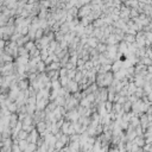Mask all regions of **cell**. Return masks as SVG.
<instances>
[{"instance_id": "6", "label": "cell", "mask_w": 152, "mask_h": 152, "mask_svg": "<svg viewBox=\"0 0 152 152\" xmlns=\"http://www.w3.org/2000/svg\"><path fill=\"white\" fill-rule=\"evenodd\" d=\"M119 152H126V150L125 148H121V150H119Z\"/></svg>"}, {"instance_id": "3", "label": "cell", "mask_w": 152, "mask_h": 152, "mask_svg": "<svg viewBox=\"0 0 152 152\" xmlns=\"http://www.w3.org/2000/svg\"><path fill=\"white\" fill-rule=\"evenodd\" d=\"M29 138V132L22 130L19 133H18V140H28Z\"/></svg>"}, {"instance_id": "7", "label": "cell", "mask_w": 152, "mask_h": 152, "mask_svg": "<svg viewBox=\"0 0 152 152\" xmlns=\"http://www.w3.org/2000/svg\"><path fill=\"white\" fill-rule=\"evenodd\" d=\"M137 152H144V151H143V150H140V148H139V150H138V151H137Z\"/></svg>"}, {"instance_id": "1", "label": "cell", "mask_w": 152, "mask_h": 152, "mask_svg": "<svg viewBox=\"0 0 152 152\" xmlns=\"http://www.w3.org/2000/svg\"><path fill=\"white\" fill-rule=\"evenodd\" d=\"M139 148H140V147L135 144V141H134V140L128 141V143H126V144H125V150H126V152H137Z\"/></svg>"}, {"instance_id": "5", "label": "cell", "mask_w": 152, "mask_h": 152, "mask_svg": "<svg viewBox=\"0 0 152 152\" xmlns=\"http://www.w3.org/2000/svg\"><path fill=\"white\" fill-rule=\"evenodd\" d=\"M134 141H135V144H137L139 147H144V145H145V140H144V138H143L141 135H138V137L134 139Z\"/></svg>"}, {"instance_id": "4", "label": "cell", "mask_w": 152, "mask_h": 152, "mask_svg": "<svg viewBox=\"0 0 152 152\" xmlns=\"http://www.w3.org/2000/svg\"><path fill=\"white\" fill-rule=\"evenodd\" d=\"M29 141L28 140H18V145H19V148L22 151H25L28 147H29Z\"/></svg>"}, {"instance_id": "2", "label": "cell", "mask_w": 152, "mask_h": 152, "mask_svg": "<svg viewBox=\"0 0 152 152\" xmlns=\"http://www.w3.org/2000/svg\"><path fill=\"white\" fill-rule=\"evenodd\" d=\"M39 137H38V132L37 131H32L29 133V138H28V141L30 144H37Z\"/></svg>"}]
</instances>
